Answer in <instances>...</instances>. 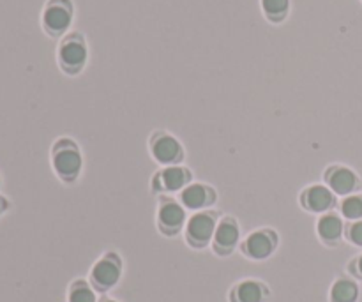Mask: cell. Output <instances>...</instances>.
Masks as SVG:
<instances>
[{"label":"cell","instance_id":"cell-23","mask_svg":"<svg viewBox=\"0 0 362 302\" xmlns=\"http://www.w3.org/2000/svg\"><path fill=\"white\" fill-rule=\"evenodd\" d=\"M105 302H117V301H105Z\"/></svg>","mask_w":362,"mask_h":302},{"label":"cell","instance_id":"cell-16","mask_svg":"<svg viewBox=\"0 0 362 302\" xmlns=\"http://www.w3.org/2000/svg\"><path fill=\"white\" fill-rule=\"evenodd\" d=\"M267 290L258 281H244L235 289V302H264Z\"/></svg>","mask_w":362,"mask_h":302},{"label":"cell","instance_id":"cell-6","mask_svg":"<svg viewBox=\"0 0 362 302\" xmlns=\"http://www.w3.org/2000/svg\"><path fill=\"white\" fill-rule=\"evenodd\" d=\"M158 221L163 232L173 236L182 228L184 221H186V209L180 202L173 200V198H163L161 204H159Z\"/></svg>","mask_w":362,"mask_h":302},{"label":"cell","instance_id":"cell-1","mask_svg":"<svg viewBox=\"0 0 362 302\" xmlns=\"http://www.w3.org/2000/svg\"><path fill=\"white\" fill-rule=\"evenodd\" d=\"M88 60L87 39L80 32H69L64 35L57 48V62L62 73L76 76L85 69Z\"/></svg>","mask_w":362,"mask_h":302},{"label":"cell","instance_id":"cell-12","mask_svg":"<svg viewBox=\"0 0 362 302\" xmlns=\"http://www.w3.org/2000/svg\"><path fill=\"white\" fill-rule=\"evenodd\" d=\"M156 190L161 187L163 191H182L184 187L189 186L191 182V172L186 166H166L158 177H156Z\"/></svg>","mask_w":362,"mask_h":302},{"label":"cell","instance_id":"cell-7","mask_svg":"<svg viewBox=\"0 0 362 302\" xmlns=\"http://www.w3.org/2000/svg\"><path fill=\"white\" fill-rule=\"evenodd\" d=\"M327 187L339 197H350L359 187V177L346 166H332L325 173Z\"/></svg>","mask_w":362,"mask_h":302},{"label":"cell","instance_id":"cell-9","mask_svg":"<svg viewBox=\"0 0 362 302\" xmlns=\"http://www.w3.org/2000/svg\"><path fill=\"white\" fill-rule=\"evenodd\" d=\"M300 204L310 212H329L336 205V197L327 186L315 184L303 191Z\"/></svg>","mask_w":362,"mask_h":302},{"label":"cell","instance_id":"cell-10","mask_svg":"<svg viewBox=\"0 0 362 302\" xmlns=\"http://www.w3.org/2000/svg\"><path fill=\"white\" fill-rule=\"evenodd\" d=\"M120 279V262L115 255H108L92 269V281L98 289L108 290L115 286Z\"/></svg>","mask_w":362,"mask_h":302},{"label":"cell","instance_id":"cell-21","mask_svg":"<svg viewBox=\"0 0 362 302\" xmlns=\"http://www.w3.org/2000/svg\"><path fill=\"white\" fill-rule=\"evenodd\" d=\"M11 207V204H9V200H7L6 197H2V194H0V216L2 214H6L7 212V209Z\"/></svg>","mask_w":362,"mask_h":302},{"label":"cell","instance_id":"cell-5","mask_svg":"<svg viewBox=\"0 0 362 302\" xmlns=\"http://www.w3.org/2000/svg\"><path fill=\"white\" fill-rule=\"evenodd\" d=\"M151 151L156 161L166 166H175L184 159V147L172 134L158 133L152 137Z\"/></svg>","mask_w":362,"mask_h":302},{"label":"cell","instance_id":"cell-22","mask_svg":"<svg viewBox=\"0 0 362 302\" xmlns=\"http://www.w3.org/2000/svg\"><path fill=\"white\" fill-rule=\"evenodd\" d=\"M357 269H359V274L362 276V257L357 260Z\"/></svg>","mask_w":362,"mask_h":302},{"label":"cell","instance_id":"cell-18","mask_svg":"<svg viewBox=\"0 0 362 302\" xmlns=\"http://www.w3.org/2000/svg\"><path fill=\"white\" fill-rule=\"evenodd\" d=\"M341 214L346 219L359 221L362 219V197L361 194H350L341 202Z\"/></svg>","mask_w":362,"mask_h":302},{"label":"cell","instance_id":"cell-19","mask_svg":"<svg viewBox=\"0 0 362 302\" xmlns=\"http://www.w3.org/2000/svg\"><path fill=\"white\" fill-rule=\"evenodd\" d=\"M69 302H95V296L85 283H74L69 294Z\"/></svg>","mask_w":362,"mask_h":302},{"label":"cell","instance_id":"cell-2","mask_svg":"<svg viewBox=\"0 0 362 302\" xmlns=\"http://www.w3.org/2000/svg\"><path fill=\"white\" fill-rule=\"evenodd\" d=\"M74 20L73 0H46L41 13V27L49 37H64Z\"/></svg>","mask_w":362,"mask_h":302},{"label":"cell","instance_id":"cell-14","mask_svg":"<svg viewBox=\"0 0 362 302\" xmlns=\"http://www.w3.org/2000/svg\"><path fill=\"white\" fill-rule=\"evenodd\" d=\"M317 232L320 236L322 240L325 243H336V240L341 239L343 236V221L338 214H332V212H327V214L322 216L317 223Z\"/></svg>","mask_w":362,"mask_h":302},{"label":"cell","instance_id":"cell-20","mask_svg":"<svg viewBox=\"0 0 362 302\" xmlns=\"http://www.w3.org/2000/svg\"><path fill=\"white\" fill-rule=\"evenodd\" d=\"M349 239L350 243H354L356 246L362 248V219H359V221H356L352 226H350Z\"/></svg>","mask_w":362,"mask_h":302},{"label":"cell","instance_id":"cell-15","mask_svg":"<svg viewBox=\"0 0 362 302\" xmlns=\"http://www.w3.org/2000/svg\"><path fill=\"white\" fill-rule=\"evenodd\" d=\"M262 13L269 23L281 25L290 14V0H260Z\"/></svg>","mask_w":362,"mask_h":302},{"label":"cell","instance_id":"cell-17","mask_svg":"<svg viewBox=\"0 0 362 302\" xmlns=\"http://www.w3.org/2000/svg\"><path fill=\"white\" fill-rule=\"evenodd\" d=\"M359 297V289L350 279H339L331 289V302H356Z\"/></svg>","mask_w":362,"mask_h":302},{"label":"cell","instance_id":"cell-11","mask_svg":"<svg viewBox=\"0 0 362 302\" xmlns=\"http://www.w3.org/2000/svg\"><path fill=\"white\" fill-rule=\"evenodd\" d=\"M274 248L276 233L271 232V230H258V232L251 233L246 239V244H244L247 257L255 258V260H264V258L271 257Z\"/></svg>","mask_w":362,"mask_h":302},{"label":"cell","instance_id":"cell-13","mask_svg":"<svg viewBox=\"0 0 362 302\" xmlns=\"http://www.w3.org/2000/svg\"><path fill=\"white\" fill-rule=\"evenodd\" d=\"M240 237L239 225L235 223V219L225 218L218 223L214 232V248L219 253H230L233 248L237 246Z\"/></svg>","mask_w":362,"mask_h":302},{"label":"cell","instance_id":"cell-4","mask_svg":"<svg viewBox=\"0 0 362 302\" xmlns=\"http://www.w3.org/2000/svg\"><path fill=\"white\" fill-rule=\"evenodd\" d=\"M216 226H218V216H216V212H197V214L191 216L189 221H187V243H189L191 246L197 248L207 246V244L214 239Z\"/></svg>","mask_w":362,"mask_h":302},{"label":"cell","instance_id":"cell-3","mask_svg":"<svg viewBox=\"0 0 362 302\" xmlns=\"http://www.w3.org/2000/svg\"><path fill=\"white\" fill-rule=\"evenodd\" d=\"M52 165L64 182H73L80 175L81 165H83L80 149L73 140H67V138L55 141L52 149Z\"/></svg>","mask_w":362,"mask_h":302},{"label":"cell","instance_id":"cell-8","mask_svg":"<svg viewBox=\"0 0 362 302\" xmlns=\"http://www.w3.org/2000/svg\"><path fill=\"white\" fill-rule=\"evenodd\" d=\"M179 202L189 211H204L216 202V191L205 184H189L180 191Z\"/></svg>","mask_w":362,"mask_h":302},{"label":"cell","instance_id":"cell-24","mask_svg":"<svg viewBox=\"0 0 362 302\" xmlns=\"http://www.w3.org/2000/svg\"><path fill=\"white\" fill-rule=\"evenodd\" d=\"M0 182H2V179H0Z\"/></svg>","mask_w":362,"mask_h":302}]
</instances>
